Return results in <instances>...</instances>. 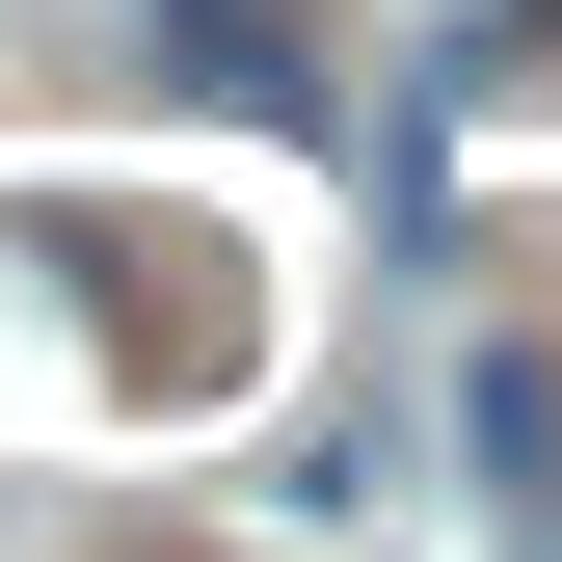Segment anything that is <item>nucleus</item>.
<instances>
[{
  "instance_id": "4",
  "label": "nucleus",
  "mask_w": 562,
  "mask_h": 562,
  "mask_svg": "<svg viewBox=\"0 0 562 562\" xmlns=\"http://www.w3.org/2000/svg\"><path fill=\"white\" fill-rule=\"evenodd\" d=\"M482 27H562V0H482Z\"/></svg>"
},
{
  "instance_id": "3",
  "label": "nucleus",
  "mask_w": 562,
  "mask_h": 562,
  "mask_svg": "<svg viewBox=\"0 0 562 562\" xmlns=\"http://www.w3.org/2000/svg\"><path fill=\"white\" fill-rule=\"evenodd\" d=\"M456 456H482V509H509V562H562V348H482Z\"/></svg>"
},
{
  "instance_id": "1",
  "label": "nucleus",
  "mask_w": 562,
  "mask_h": 562,
  "mask_svg": "<svg viewBox=\"0 0 562 562\" xmlns=\"http://www.w3.org/2000/svg\"><path fill=\"white\" fill-rule=\"evenodd\" d=\"M0 268H27V322L108 348V402H241L268 375V295L215 215H0Z\"/></svg>"
},
{
  "instance_id": "2",
  "label": "nucleus",
  "mask_w": 562,
  "mask_h": 562,
  "mask_svg": "<svg viewBox=\"0 0 562 562\" xmlns=\"http://www.w3.org/2000/svg\"><path fill=\"white\" fill-rule=\"evenodd\" d=\"M134 54L215 81V108H268V134H322V0H134Z\"/></svg>"
}]
</instances>
